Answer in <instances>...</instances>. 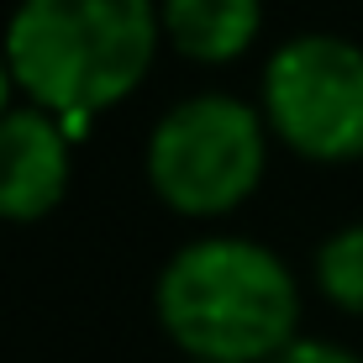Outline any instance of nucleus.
Listing matches in <instances>:
<instances>
[{
	"label": "nucleus",
	"mask_w": 363,
	"mask_h": 363,
	"mask_svg": "<svg viewBox=\"0 0 363 363\" xmlns=\"http://www.w3.org/2000/svg\"><path fill=\"white\" fill-rule=\"evenodd\" d=\"M158 321L195 363H269L295 342L300 284L253 237L211 232L158 269Z\"/></svg>",
	"instance_id": "f257e3e1"
},
{
	"label": "nucleus",
	"mask_w": 363,
	"mask_h": 363,
	"mask_svg": "<svg viewBox=\"0 0 363 363\" xmlns=\"http://www.w3.org/2000/svg\"><path fill=\"white\" fill-rule=\"evenodd\" d=\"M153 0H21L6 21V64L32 106L58 121L95 116L143 84L158 48Z\"/></svg>",
	"instance_id": "f03ea898"
},
{
	"label": "nucleus",
	"mask_w": 363,
	"mask_h": 363,
	"mask_svg": "<svg viewBox=\"0 0 363 363\" xmlns=\"http://www.w3.org/2000/svg\"><path fill=\"white\" fill-rule=\"evenodd\" d=\"M269 158V121L227 90L174 100L147 132V179L174 211L221 216L253 195Z\"/></svg>",
	"instance_id": "7ed1b4c3"
},
{
	"label": "nucleus",
	"mask_w": 363,
	"mask_h": 363,
	"mask_svg": "<svg viewBox=\"0 0 363 363\" xmlns=\"http://www.w3.org/2000/svg\"><path fill=\"white\" fill-rule=\"evenodd\" d=\"M264 121L295 153L337 164L363 153V48L342 32H295L269 53Z\"/></svg>",
	"instance_id": "20e7f679"
},
{
	"label": "nucleus",
	"mask_w": 363,
	"mask_h": 363,
	"mask_svg": "<svg viewBox=\"0 0 363 363\" xmlns=\"http://www.w3.org/2000/svg\"><path fill=\"white\" fill-rule=\"evenodd\" d=\"M69 143L64 121L43 106H11L0 116V216L32 221L64 200Z\"/></svg>",
	"instance_id": "39448f33"
},
{
	"label": "nucleus",
	"mask_w": 363,
	"mask_h": 363,
	"mask_svg": "<svg viewBox=\"0 0 363 363\" xmlns=\"http://www.w3.org/2000/svg\"><path fill=\"white\" fill-rule=\"evenodd\" d=\"M164 32L195 64H227L258 37L264 0H164Z\"/></svg>",
	"instance_id": "423d86ee"
},
{
	"label": "nucleus",
	"mask_w": 363,
	"mask_h": 363,
	"mask_svg": "<svg viewBox=\"0 0 363 363\" xmlns=\"http://www.w3.org/2000/svg\"><path fill=\"white\" fill-rule=\"evenodd\" d=\"M316 284L337 306H347V311L363 316V221L337 227L327 242L316 247Z\"/></svg>",
	"instance_id": "0eeeda50"
},
{
	"label": "nucleus",
	"mask_w": 363,
	"mask_h": 363,
	"mask_svg": "<svg viewBox=\"0 0 363 363\" xmlns=\"http://www.w3.org/2000/svg\"><path fill=\"white\" fill-rule=\"evenodd\" d=\"M269 363H363L353 347L332 342V337H295L284 353H274Z\"/></svg>",
	"instance_id": "6e6552de"
},
{
	"label": "nucleus",
	"mask_w": 363,
	"mask_h": 363,
	"mask_svg": "<svg viewBox=\"0 0 363 363\" xmlns=\"http://www.w3.org/2000/svg\"><path fill=\"white\" fill-rule=\"evenodd\" d=\"M11 84L16 79H11V64H6V53H0V116L11 111Z\"/></svg>",
	"instance_id": "1a4fd4ad"
}]
</instances>
